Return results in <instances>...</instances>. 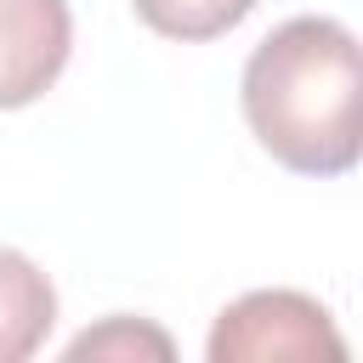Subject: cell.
I'll return each mask as SVG.
<instances>
[{
  "mask_svg": "<svg viewBox=\"0 0 363 363\" xmlns=\"http://www.w3.org/2000/svg\"><path fill=\"white\" fill-rule=\"evenodd\" d=\"M130 11H136L153 34L199 45V40H216V34L238 28V23L255 11V0H130Z\"/></svg>",
  "mask_w": 363,
  "mask_h": 363,
  "instance_id": "5",
  "label": "cell"
},
{
  "mask_svg": "<svg viewBox=\"0 0 363 363\" xmlns=\"http://www.w3.org/2000/svg\"><path fill=\"white\" fill-rule=\"evenodd\" d=\"M170 357V335L136 318H108L102 329H85L79 340H68V357Z\"/></svg>",
  "mask_w": 363,
  "mask_h": 363,
  "instance_id": "6",
  "label": "cell"
},
{
  "mask_svg": "<svg viewBox=\"0 0 363 363\" xmlns=\"http://www.w3.org/2000/svg\"><path fill=\"white\" fill-rule=\"evenodd\" d=\"M210 363H267V357H346V340L329 318L301 289H255L238 295L216 329H210Z\"/></svg>",
  "mask_w": 363,
  "mask_h": 363,
  "instance_id": "2",
  "label": "cell"
},
{
  "mask_svg": "<svg viewBox=\"0 0 363 363\" xmlns=\"http://www.w3.org/2000/svg\"><path fill=\"white\" fill-rule=\"evenodd\" d=\"M74 51L68 0H0V108H28Z\"/></svg>",
  "mask_w": 363,
  "mask_h": 363,
  "instance_id": "3",
  "label": "cell"
},
{
  "mask_svg": "<svg viewBox=\"0 0 363 363\" xmlns=\"http://www.w3.org/2000/svg\"><path fill=\"white\" fill-rule=\"evenodd\" d=\"M57 323V289L51 278L23 255L0 244V363H23L45 346Z\"/></svg>",
  "mask_w": 363,
  "mask_h": 363,
  "instance_id": "4",
  "label": "cell"
},
{
  "mask_svg": "<svg viewBox=\"0 0 363 363\" xmlns=\"http://www.w3.org/2000/svg\"><path fill=\"white\" fill-rule=\"evenodd\" d=\"M357 34L335 17L278 23L244 62V119L295 176L357 164Z\"/></svg>",
  "mask_w": 363,
  "mask_h": 363,
  "instance_id": "1",
  "label": "cell"
}]
</instances>
